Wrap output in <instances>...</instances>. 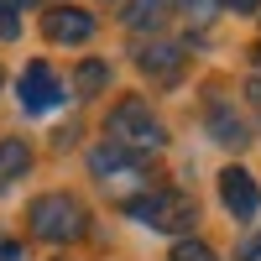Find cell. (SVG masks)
<instances>
[{
	"label": "cell",
	"mask_w": 261,
	"mask_h": 261,
	"mask_svg": "<svg viewBox=\"0 0 261 261\" xmlns=\"http://www.w3.org/2000/svg\"><path fill=\"white\" fill-rule=\"evenodd\" d=\"M27 230L42 246H73V241L89 235V209H84V199H73V193H42L27 209Z\"/></svg>",
	"instance_id": "1"
},
{
	"label": "cell",
	"mask_w": 261,
	"mask_h": 261,
	"mask_svg": "<svg viewBox=\"0 0 261 261\" xmlns=\"http://www.w3.org/2000/svg\"><path fill=\"white\" fill-rule=\"evenodd\" d=\"M105 141L120 146V151H130V157H157V151L167 146V130H162L157 115H151L146 99L130 94V99H120L110 110V120H105Z\"/></svg>",
	"instance_id": "2"
},
{
	"label": "cell",
	"mask_w": 261,
	"mask_h": 261,
	"mask_svg": "<svg viewBox=\"0 0 261 261\" xmlns=\"http://www.w3.org/2000/svg\"><path fill=\"white\" fill-rule=\"evenodd\" d=\"M125 214L141 220V225H151V230H188L193 220H199L193 199L178 193V188H151V193H141V199H130Z\"/></svg>",
	"instance_id": "3"
},
{
	"label": "cell",
	"mask_w": 261,
	"mask_h": 261,
	"mask_svg": "<svg viewBox=\"0 0 261 261\" xmlns=\"http://www.w3.org/2000/svg\"><path fill=\"white\" fill-rule=\"evenodd\" d=\"M16 94H21V105H27L32 115H47V110L63 105V79L47 68V63H32V68L21 73V84H16Z\"/></svg>",
	"instance_id": "4"
},
{
	"label": "cell",
	"mask_w": 261,
	"mask_h": 261,
	"mask_svg": "<svg viewBox=\"0 0 261 261\" xmlns=\"http://www.w3.org/2000/svg\"><path fill=\"white\" fill-rule=\"evenodd\" d=\"M47 42H63V47H79V42L94 37V11H79V6H53L47 21H42Z\"/></svg>",
	"instance_id": "5"
},
{
	"label": "cell",
	"mask_w": 261,
	"mask_h": 261,
	"mask_svg": "<svg viewBox=\"0 0 261 261\" xmlns=\"http://www.w3.org/2000/svg\"><path fill=\"white\" fill-rule=\"evenodd\" d=\"M220 199H225V209L235 214V220H251V214L261 209V188H256V178L246 167H225L220 172Z\"/></svg>",
	"instance_id": "6"
},
{
	"label": "cell",
	"mask_w": 261,
	"mask_h": 261,
	"mask_svg": "<svg viewBox=\"0 0 261 261\" xmlns=\"http://www.w3.org/2000/svg\"><path fill=\"white\" fill-rule=\"evenodd\" d=\"M136 63H141V73L167 84V79L183 73V47L178 42H146V47H136Z\"/></svg>",
	"instance_id": "7"
},
{
	"label": "cell",
	"mask_w": 261,
	"mask_h": 261,
	"mask_svg": "<svg viewBox=\"0 0 261 261\" xmlns=\"http://www.w3.org/2000/svg\"><path fill=\"white\" fill-rule=\"evenodd\" d=\"M89 167L99 172L105 183H115V178H141V157H130V151H120V146H110V141L89 157Z\"/></svg>",
	"instance_id": "8"
},
{
	"label": "cell",
	"mask_w": 261,
	"mask_h": 261,
	"mask_svg": "<svg viewBox=\"0 0 261 261\" xmlns=\"http://www.w3.org/2000/svg\"><path fill=\"white\" fill-rule=\"evenodd\" d=\"M172 11H178V0H130L125 6V27L130 32H157Z\"/></svg>",
	"instance_id": "9"
},
{
	"label": "cell",
	"mask_w": 261,
	"mask_h": 261,
	"mask_svg": "<svg viewBox=\"0 0 261 261\" xmlns=\"http://www.w3.org/2000/svg\"><path fill=\"white\" fill-rule=\"evenodd\" d=\"M27 167H32V146L6 136V141H0V193H6L16 178H27Z\"/></svg>",
	"instance_id": "10"
},
{
	"label": "cell",
	"mask_w": 261,
	"mask_h": 261,
	"mask_svg": "<svg viewBox=\"0 0 261 261\" xmlns=\"http://www.w3.org/2000/svg\"><path fill=\"white\" fill-rule=\"evenodd\" d=\"M209 130H214V141H225V146H246V141H251V136H246V125L235 120L230 110H220V105L209 110Z\"/></svg>",
	"instance_id": "11"
},
{
	"label": "cell",
	"mask_w": 261,
	"mask_h": 261,
	"mask_svg": "<svg viewBox=\"0 0 261 261\" xmlns=\"http://www.w3.org/2000/svg\"><path fill=\"white\" fill-rule=\"evenodd\" d=\"M105 84H110V63H79V89L84 94L105 89Z\"/></svg>",
	"instance_id": "12"
},
{
	"label": "cell",
	"mask_w": 261,
	"mask_h": 261,
	"mask_svg": "<svg viewBox=\"0 0 261 261\" xmlns=\"http://www.w3.org/2000/svg\"><path fill=\"white\" fill-rule=\"evenodd\" d=\"M172 261H220V256H214L204 241H178L172 246Z\"/></svg>",
	"instance_id": "13"
},
{
	"label": "cell",
	"mask_w": 261,
	"mask_h": 261,
	"mask_svg": "<svg viewBox=\"0 0 261 261\" xmlns=\"http://www.w3.org/2000/svg\"><path fill=\"white\" fill-rule=\"evenodd\" d=\"M16 32H21V16H16V6H11V0H0V37H6V42H16Z\"/></svg>",
	"instance_id": "14"
},
{
	"label": "cell",
	"mask_w": 261,
	"mask_h": 261,
	"mask_svg": "<svg viewBox=\"0 0 261 261\" xmlns=\"http://www.w3.org/2000/svg\"><path fill=\"white\" fill-rule=\"evenodd\" d=\"M0 261H21V241H11V235H0Z\"/></svg>",
	"instance_id": "15"
},
{
	"label": "cell",
	"mask_w": 261,
	"mask_h": 261,
	"mask_svg": "<svg viewBox=\"0 0 261 261\" xmlns=\"http://www.w3.org/2000/svg\"><path fill=\"white\" fill-rule=\"evenodd\" d=\"M241 261H261V235H251V241L241 246Z\"/></svg>",
	"instance_id": "16"
},
{
	"label": "cell",
	"mask_w": 261,
	"mask_h": 261,
	"mask_svg": "<svg viewBox=\"0 0 261 261\" xmlns=\"http://www.w3.org/2000/svg\"><path fill=\"white\" fill-rule=\"evenodd\" d=\"M261 0H230V11H256Z\"/></svg>",
	"instance_id": "17"
},
{
	"label": "cell",
	"mask_w": 261,
	"mask_h": 261,
	"mask_svg": "<svg viewBox=\"0 0 261 261\" xmlns=\"http://www.w3.org/2000/svg\"><path fill=\"white\" fill-rule=\"evenodd\" d=\"M16 11H27V6H53V0H11Z\"/></svg>",
	"instance_id": "18"
},
{
	"label": "cell",
	"mask_w": 261,
	"mask_h": 261,
	"mask_svg": "<svg viewBox=\"0 0 261 261\" xmlns=\"http://www.w3.org/2000/svg\"><path fill=\"white\" fill-rule=\"evenodd\" d=\"M256 63H261V47H256Z\"/></svg>",
	"instance_id": "19"
}]
</instances>
